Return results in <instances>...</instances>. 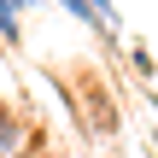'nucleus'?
<instances>
[{
  "mask_svg": "<svg viewBox=\"0 0 158 158\" xmlns=\"http://www.w3.org/2000/svg\"><path fill=\"white\" fill-rule=\"evenodd\" d=\"M18 141H23L18 117H12V111H0V158H6V152H18Z\"/></svg>",
  "mask_w": 158,
  "mask_h": 158,
  "instance_id": "nucleus-2",
  "label": "nucleus"
},
{
  "mask_svg": "<svg viewBox=\"0 0 158 158\" xmlns=\"http://www.w3.org/2000/svg\"><path fill=\"white\" fill-rule=\"evenodd\" d=\"M88 6H94V12H100V18L111 23V29H123V18H117V6H111V0H88Z\"/></svg>",
  "mask_w": 158,
  "mask_h": 158,
  "instance_id": "nucleus-4",
  "label": "nucleus"
},
{
  "mask_svg": "<svg viewBox=\"0 0 158 158\" xmlns=\"http://www.w3.org/2000/svg\"><path fill=\"white\" fill-rule=\"evenodd\" d=\"M12 6H18V12H29V6H35V0H12Z\"/></svg>",
  "mask_w": 158,
  "mask_h": 158,
  "instance_id": "nucleus-5",
  "label": "nucleus"
},
{
  "mask_svg": "<svg viewBox=\"0 0 158 158\" xmlns=\"http://www.w3.org/2000/svg\"><path fill=\"white\" fill-rule=\"evenodd\" d=\"M59 6H64V12H70L76 23H88V29H94L100 41H117V29H111V23H106V18H100V12L88 6V0H59Z\"/></svg>",
  "mask_w": 158,
  "mask_h": 158,
  "instance_id": "nucleus-1",
  "label": "nucleus"
},
{
  "mask_svg": "<svg viewBox=\"0 0 158 158\" xmlns=\"http://www.w3.org/2000/svg\"><path fill=\"white\" fill-rule=\"evenodd\" d=\"M129 64H135L141 76H158V64H152V53H147V47H129Z\"/></svg>",
  "mask_w": 158,
  "mask_h": 158,
  "instance_id": "nucleus-3",
  "label": "nucleus"
}]
</instances>
